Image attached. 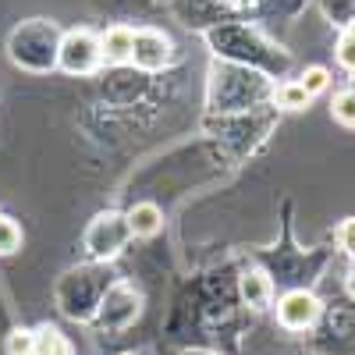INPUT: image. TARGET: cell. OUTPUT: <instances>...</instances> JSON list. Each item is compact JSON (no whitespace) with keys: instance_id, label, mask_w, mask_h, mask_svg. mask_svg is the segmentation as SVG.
<instances>
[{"instance_id":"6da1fadb","label":"cell","mask_w":355,"mask_h":355,"mask_svg":"<svg viewBox=\"0 0 355 355\" xmlns=\"http://www.w3.org/2000/svg\"><path fill=\"white\" fill-rule=\"evenodd\" d=\"M103 64L100 53V36L89 33V28H71L57 43V68L68 75H93Z\"/></svg>"},{"instance_id":"7a4b0ae2","label":"cell","mask_w":355,"mask_h":355,"mask_svg":"<svg viewBox=\"0 0 355 355\" xmlns=\"http://www.w3.org/2000/svg\"><path fill=\"white\" fill-rule=\"evenodd\" d=\"M132 239V231H128V220L125 214H100L93 224H89L85 231V252L93 256V259H114L117 252L125 249V242Z\"/></svg>"},{"instance_id":"3957f363","label":"cell","mask_w":355,"mask_h":355,"mask_svg":"<svg viewBox=\"0 0 355 355\" xmlns=\"http://www.w3.org/2000/svg\"><path fill=\"white\" fill-rule=\"evenodd\" d=\"M320 313H323L320 299L313 291H302V288L281 295V302H277V320H281L284 331H309L320 320Z\"/></svg>"},{"instance_id":"277c9868","label":"cell","mask_w":355,"mask_h":355,"mask_svg":"<svg viewBox=\"0 0 355 355\" xmlns=\"http://www.w3.org/2000/svg\"><path fill=\"white\" fill-rule=\"evenodd\" d=\"M174 46L160 28H135V43H132V64L142 71H160L171 64Z\"/></svg>"},{"instance_id":"5b68a950","label":"cell","mask_w":355,"mask_h":355,"mask_svg":"<svg viewBox=\"0 0 355 355\" xmlns=\"http://www.w3.org/2000/svg\"><path fill=\"white\" fill-rule=\"evenodd\" d=\"M132 43H135V28L128 25H110L100 36V53L103 64H128L132 61Z\"/></svg>"},{"instance_id":"8992f818","label":"cell","mask_w":355,"mask_h":355,"mask_svg":"<svg viewBox=\"0 0 355 355\" xmlns=\"http://www.w3.org/2000/svg\"><path fill=\"white\" fill-rule=\"evenodd\" d=\"M125 220H128L132 239H153V234L164 227V214H160L157 202H135L125 214Z\"/></svg>"},{"instance_id":"52a82bcc","label":"cell","mask_w":355,"mask_h":355,"mask_svg":"<svg viewBox=\"0 0 355 355\" xmlns=\"http://www.w3.org/2000/svg\"><path fill=\"white\" fill-rule=\"evenodd\" d=\"M270 295H274V284L263 270H245L242 274V299L252 306V309H266L270 306Z\"/></svg>"},{"instance_id":"ba28073f","label":"cell","mask_w":355,"mask_h":355,"mask_svg":"<svg viewBox=\"0 0 355 355\" xmlns=\"http://www.w3.org/2000/svg\"><path fill=\"white\" fill-rule=\"evenodd\" d=\"M33 355H75V352H71V341L57 327H40L33 334Z\"/></svg>"},{"instance_id":"9c48e42d","label":"cell","mask_w":355,"mask_h":355,"mask_svg":"<svg viewBox=\"0 0 355 355\" xmlns=\"http://www.w3.org/2000/svg\"><path fill=\"white\" fill-rule=\"evenodd\" d=\"M274 100H277V107H284V110H302V107H309V93L299 85V82H284L277 93H274Z\"/></svg>"},{"instance_id":"30bf717a","label":"cell","mask_w":355,"mask_h":355,"mask_svg":"<svg viewBox=\"0 0 355 355\" xmlns=\"http://www.w3.org/2000/svg\"><path fill=\"white\" fill-rule=\"evenodd\" d=\"M331 114H334V121H341L345 128H355V93H352V89H341V93H334Z\"/></svg>"},{"instance_id":"8fae6325","label":"cell","mask_w":355,"mask_h":355,"mask_svg":"<svg viewBox=\"0 0 355 355\" xmlns=\"http://www.w3.org/2000/svg\"><path fill=\"white\" fill-rule=\"evenodd\" d=\"M18 249H21V231H18V224H15L11 217L0 214V256H11V252H18Z\"/></svg>"},{"instance_id":"7c38bea8","label":"cell","mask_w":355,"mask_h":355,"mask_svg":"<svg viewBox=\"0 0 355 355\" xmlns=\"http://www.w3.org/2000/svg\"><path fill=\"white\" fill-rule=\"evenodd\" d=\"M295 82H299L309 96H316V93H323V89H327L331 71H327V68H320V64H313V68H306V71H302L299 78H295Z\"/></svg>"},{"instance_id":"4fadbf2b","label":"cell","mask_w":355,"mask_h":355,"mask_svg":"<svg viewBox=\"0 0 355 355\" xmlns=\"http://www.w3.org/2000/svg\"><path fill=\"white\" fill-rule=\"evenodd\" d=\"M338 64L345 71H355V21L345 28L341 40H338Z\"/></svg>"},{"instance_id":"5bb4252c","label":"cell","mask_w":355,"mask_h":355,"mask_svg":"<svg viewBox=\"0 0 355 355\" xmlns=\"http://www.w3.org/2000/svg\"><path fill=\"white\" fill-rule=\"evenodd\" d=\"M8 355H33V331H11L8 334Z\"/></svg>"},{"instance_id":"9a60e30c","label":"cell","mask_w":355,"mask_h":355,"mask_svg":"<svg viewBox=\"0 0 355 355\" xmlns=\"http://www.w3.org/2000/svg\"><path fill=\"white\" fill-rule=\"evenodd\" d=\"M338 245H341V249L355 259V217H348V220L338 227Z\"/></svg>"},{"instance_id":"2e32d148","label":"cell","mask_w":355,"mask_h":355,"mask_svg":"<svg viewBox=\"0 0 355 355\" xmlns=\"http://www.w3.org/2000/svg\"><path fill=\"white\" fill-rule=\"evenodd\" d=\"M348 288H352V295H355V263H352V274H348Z\"/></svg>"},{"instance_id":"e0dca14e","label":"cell","mask_w":355,"mask_h":355,"mask_svg":"<svg viewBox=\"0 0 355 355\" xmlns=\"http://www.w3.org/2000/svg\"><path fill=\"white\" fill-rule=\"evenodd\" d=\"M348 89H352V93H355V78H352V85H348Z\"/></svg>"},{"instance_id":"ac0fdd59","label":"cell","mask_w":355,"mask_h":355,"mask_svg":"<svg viewBox=\"0 0 355 355\" xmlns=\"http://www.w3.org/2000/svg\"><path fill=\"white\" fill-rule=\"evenodd\" d=\"M128 355H132V352H128Z\"/></svg>"}]
</instances>
